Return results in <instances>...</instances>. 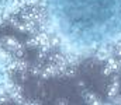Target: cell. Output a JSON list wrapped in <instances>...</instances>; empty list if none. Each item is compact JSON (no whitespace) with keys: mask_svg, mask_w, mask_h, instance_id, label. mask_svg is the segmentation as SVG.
<instances>
[{"mask_svg":"<svg viewBox=\"0 0 121 105\" xmlns=\"http://www.w3.org/2000/svg\"><path fill=\"white\" fill-rule=\"evenodd\" d=\"M118 91H120V81H114L108 86V90H107V95L108 98H113L116 95H118Z\"/></svg>","mask_w":121,"mask_h":105,"instance_id":"1","label":"cell"},{"mask_svg":"<svg viewBox=\"0 0 121 105\" xmlns=\"http://www.w3.org/2000/svg\"><path fill=\"white\" fill-rule=\"evenodd\" d=\"M83 95H85V98H86V102H87V104H93L94 101H97V97H96L93 93H87V91H85V93H83Z\"/></svg>","mask_w":121,"mask_h":105,"instance_id":"2","label":"cell"},{"mask_svg":"<svg viewBox=\"0 0 121 105\" xmlns=\"http://www.w3.org/2000/svg\"><path fill=\"white\" fill-rule=\"evenodd\" d=\"M103 74H104V76H111V74H113V70L110 69L108 66H106V67L103 69Z\"/></svg>","mask_w":121,"mask_h":105,"instance_id":"3","label":"cell"},{"mask_svg":"<svg viewBox=\"0 0 121 105\" xmlns=\"http://www.w3.org/2000/svg\"><path fill=\"white\" fill-rule=\"evenodd\" d=\"M56 105H68V101H66L65 98H62V100L58 101V104H56Z\"/></svg>","mask_w":121,"mask_h":105,"instance_id":"4","label":"cell"},{"mask_svg":"<svg viewBox=\"0 0 121 105\" xmlns=\"http://www.w3.org/2000/svg\"><path fill=\"white\" fill-rule=\"evenodd\" d=\"M31 105H41L39 102H37V101H34V102H31Z\"/></svg>","mask_w":121,"mask_h":105,"instance_id":"5","label":"cell"}]
</instances>
